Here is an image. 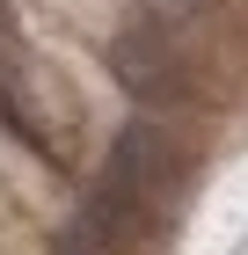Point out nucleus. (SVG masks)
<instances>
[{"label":"nucleus","instance_id":"nucleus-4","mask_svg":"<svg viewBox=\"0 0 248 255\" xmlns=\"http://www.w3.org/2000/svg\"><path fill=\"white\" fill-rule=\"evenodd\" d=\"M51 255H117L102 234H88L80 219H66V226H51Z\"/></svg>","mask_w":248,"mask_h":255},{"label":"nucleus","instance_id":"nucleus-2","mask_svg":"<svg viewBox=\"0 0 248 255\" xmlns=\"http://www.w3.org/2000/svg\"><path fill=\"white\" fill-rule=\"evenodd\" d=\"M73 219L88 226V234H102L117 255H153L161 241L175 234L168 212H161L153 197H139L132 182H117V175H95V182H88L80 204H73Z\"/></svg>","mask_w":248,"mask_h":255},{"label":"nucleus","instance_id":"nucleus-3","mask_svg":"<svg viewBox=\"0 0 248 255\" xmlns=\"http://www.w3.org/2000/svg\"><path fill=\"white\" fill-rule=\"evenodd\" d=\"M110 73H117V88H124L139 110H183V102H197V80L153 37H117L110 44Z\"/></svg>","mask_w":248,"mask_h":255},{"label":"nucleus","instance_id":"nucleus-1","mask_svg":"<svg viewBox=\"0 0 248 255\" xmlns=\"http://www.w3.org/2000/svg\"><path fill=\"white\" fill-rule=\"evenodd\" d=\"M190 168H197V153H190L161 117H124L117 138H110V168H102V175L132 182L139 197H153V204L168 212L175 197L190 190Z\"/></svg>","mask_w":248,"mask_h":255},{"label":"nucleus","instance_id":"nucleus-5","mask_svg":"<svg viewBox=\"0 0 248 255\" xmlns=\"http://www.w3.org/2000/svg\"><path fill=\"white\" fill-rule=\"evenodd\" d=\"M175 7H197V0H175Z\"/></svg>","mask_w":248,"mask_h":255}]
</instances>
